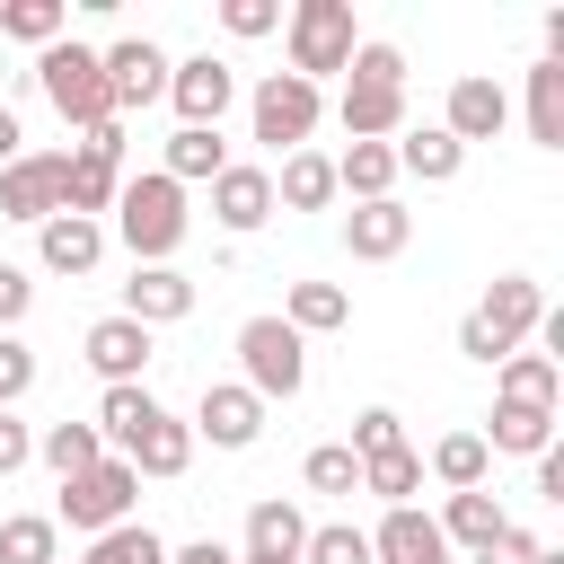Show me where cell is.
I'll list each match as a JSON object with an SVG mask.
<instances>
[{"label":"cell","mask_w":564,"mask_h":564,"mask_svg":"<svg viewBox=\"0 0 564 564\" xmlns=\"http://www.w3.org/2000/svg\"><path fill=\"white\" fill-rule=\"evenodd\" d=\"M529 141L538 150H564V62H538L529 70Z\"/></svg>","instance_id":"836d02e7"},{"label":"cell","mask_w":564,"mask_h":564,"mask_svg":"<svg viewBox=\"0 0 564 564\" xmlns=\"http://www.w3.org/2000/svg\"><path fill=\"white\" fill-rule=\"evenodd\" d=\"M229 97H238V70H229L220 53H194V62H167V106H176V123H203V132H220V115H229Z\"/></svg>","instance_id":"ba28073f"},{"label":"cell","mask_w":564,"mask_h":564,"mask_svg":"<svg viewBox=\"0 0 564 564\" xmlns=\"http://www.w3.org/2000/svg\"><path fill=\"white\" fill-rule=\"evenodd\" d=\"M212 220H220L229 238L264 229V220H273V167H247V159H229V167L212 176Z\"/></svg>","instance_id":"9a60e30c"},{"label":"cell","mask_w":564,"mask_h":564,"mask_svg":"<svg viewBox=\"0 0 564 564\" xmlns=\"http://www.w3.org/2000/svg\"><path fill=\"white\" fill-rule=\"evenodd\" d=\"M476 564H538V538H529V529H502V538H494Z\"/></svg>","instance_id":"c3c4849f"},{"label":"cell","mask_w":564,"mask_h":564,"mask_svg":"<svg viewBox=\"0 0 564 564\" xmlns=\"http://www.w3.org/2000/svg\"><path fill=\"white\" fill-rule=\"evenodd\" d=\"M308 494H361V458L344 449V441H326V449H308Z\"/></svg>","instance_id":"ab89813d"},{"label":"cell","mask_w":564,"mask_h":564,"mask_svg":"<svg viewBox=\"0 0 564 564\" xmlns=\"http://www.w3.org/2000/svg\"><path fill=\"white\" fill-rule=\"evenodd\" d=\"M335 194H352V203H388V194H397V150H388V141H352V150L335 159Z\"/></svg>","instance_id":"484cf974"},{"label":"cell","mask_w":564,"mask_h":564,"mask_svg":"<svg viewBox=\"0 0 564 564\" xmlns=\"http://www.w3.org/2000/svg\"><path fill=\"white\" fill-rule=\"evenodd\" d=\"M300 564H370V529H352V520H326V529H308Z\"/></svg>","instance_id":"f35d334b"},{"label":"cell","mask_w":564,"mask_h":564,"mask_svg":"<svg viewBox=\"0 0 564 564\" xmlns=\"http://www.w3.org/2000/svg\"><path fill=\"white\" fill-rule=\"evenodd\" d=\"M352 317V300H344V282H291V300H282V326L308 344V335H335Z\"/></svg>","instance_id":"f1b7e54d"},{"label":"cell","mask_w":564,"mask_h":564,"mask_svg":"<svg viewBox=\"0 0 564 564\" xmlns=\"http://www.w3.org/2000/svg\"><path fill=\"white\" fill-rule=\"evenodd\" d=\"M370 564H449V538L432 529V511H388L379 529H370Z\"/></svg>","instance_id":"ac0fdd59"},{"label":"cell","mask_w":564,"mask_h":564,"mask_svg":"<svg viewBox=\"0 0 564 564\" xmlns=\"http://www.w3.org/2000/svg\"><path fill=\"white\" fill-rule=\"evenodd\" d=\"M388 150H397V176H423V185H449V176L467 167V150H458L441 123H414V132H397Z\"/></svg>","instance_id":"603a6c76"},{"label":"cell","mask_w":564,"mask_h":564,"mask_svg":"<svg viewBox=\"0 0 564 564\" xmlns=\"http://www.w3.org/2000/svg\"><path fill=\"white\" fill-rule=\"evenodd\" d=\"M220 167H229V141L220 132H203V123H176L167 132V167H159L167 185H212Z\"/></svg>","instance_id":"d4e9b609"},{"label":"cell","mask_w":564,"mask_h":564,"mask_svg":"<svg viewBox=\"0 0 564 564\" xmlns=\"http://www.w3.org/2000/svg\"><path fill=\"white\" fill-rule=\"evenodd\" d=\"M79 564H167V546H159V529H141V520H123V529H106V538H88V555Z\"/></svg>","instance_id":"74e56055"},{"label":"cell","mask_w":564,"mask_h":564,"mask_svg":"<svg viewBox=\"0 0 564 564\" xmlns=\"http://www.w3.org/2000/svg\"><path fill=\"white\" fill-rule=\"evenodd\" d=\"M317 115H326V88H308V79H291V70H264L256 97H247V132H256L264 150H282V159L308 150Z\"/></svg>","instance_id":"8992f818"},{"label":"cell","mask_w":564,"mask_h":564,"mask_svg":"<svg viewBox=\"0 0 564 564\" xmlns=\"http://www.w3.org/2000/svg\"><path fill=\"white\" fill-rule=\"evenodd\" d=\"M538 564H564V546H538Z\"/></svg>","instance_id":"db71d44e"},{"label":"cell","mask_w":564,"mask_h":564,"mask_svg":"<svg viewBox=\"0 0 564 564\" xmlns=\"http://www.w3.org/2000/svg\"><path fill=\"white\" fill-rule=\"evenodd\" d=\"M538 494H546V502H564V449H555V441L538 449Z\"/></svg>","instance_id":"816d5d0a"},{"label":"cell","mask_w":564,"mask_h":564,"mask_svg":"<svg viewBox=\"0 0 564 564\" xmlns=\"http://www.w3.org/2000/svg\"><path fill=\"white\" fill-rule=\"evenodd\" d=\"M53 212H62V150H26V159H9V167H0V220L44 229Z\"/></svg>","instance_id":"30bf717a"},{"label":"cell","mask_w":564,"mask_h":564,"mask_svg":"<svg viewBox=\"0 0 564 564\" xmlns=\"http://www.w3.org/2000/svg\"><path fill=\"white\" fill-rule=\"evenodd\" d=\"M35 388V352L18 335H0V414H18V397Z\"/></svg>","instance_id":"ee69618b"},{"label":"cell","mask_w":564,"mask_h":564,"mask_svg":"<svg viewBox=\"0 0 564 564\" xmlns=\"http://www.w3.org/2000/svg\"><path fill=\"white\" fill-rule=\"evenodd\" d=\"M458 352H467V361H485V370H494V361H502V344H494V335H485V326H476V317H458Z\"/></svg>","instance_id":"681fc988"},{"label":"cell","mask_w":564,"mask_h":564,"mask_svg":"<svg viewBox=\"0 0 564 564\" xmlns=\"http://www.w3.org/2000/svg\"><path fill=\"white\" fill-rule=\"evenodd\" d=\"M35 256H44V273H97V256H106V220H70V212H53V220L35 229Z\"/></svg>","instance_id":"44dd1931"},{"label":"cell","mask_w":564,"mask_h":564,"mask_svg":"<svg viewBox=\"0 0 564 564\" xmlns=\"http://www.w3.org/2000/svg\"><path fill=\"white\" fill-rule=\"evenodd\" d=\"M62 26H70V0H0V35H18V44H62Z\"/></svg>","instance_id":"8d00e7d4"},{"label":"cell","mask_w":564,"mask_h":564,"mask_svg":"<svg viewBox=\"0 0 564 564\" xmlns=\"http://www.w3.org/2000/svg\"><path fill=\"white\" fill-rule=\"evenodd\" d=\"M344 79H370V88H405V53L397 44H352V62H344Z\"/></svg>","instance_id":"60d3db41"},{"label":"cell","mask_w":564,"mask_h":564,"mask_svg":"<svg viewBox=\"0 0 564 564\" xmlns=\"http://www.w3.org/2000/svg\"><path fill=\"white\" fill-rule=\"evenodd\" d=\"M273 203H282V212H326V203H335V159H326V150H291L282 176H273Z\"/></svg>","instance_id":"4316f807"},{"label":"cell","mask_w":564,"mask_h":564,"mask_svg":"<svg viewBox=\"0 0 564 564\" xmlns=\"http://www.w3.org/2000/svg\"><path fill=\"white\" fill-rule=\"evenodd\" d=\"M123 467H132V476H159V485L185 476V467H194V423H176V414L159 405V414L141 423V441L123 449Z\"/></svg>","instance_id":"d6986e66"},{"label":"cell","mask_w":564,"mask_h":564,"mask_svg":"<svg viewBox=\"0 0 564 564\" xmlns=\"http://www.w3.org/2000/svg\"><path fill=\"white\" fill-rule=\"evenodd\" d=\"M9 159H26V132H18V115L0 106V167H9Z\"/></svg>","instance_id":"f5cc1de1"},{"label":"cell","mask_w":564,"mask_h":564,"mask_svg":"<svg viewBox=\"0 0 564 564\" xmlns=\"http://www.w3.org/2000/svg\"><path fill=\"white\" fill-rule=\"evenodd\" d=\"M344 449H352V458H379V449H405V423H397L388 405H361V414H352V441H344Z\"/></svg>","instance_id":"b9f144b4"},{"label":"cell","mask_w":564,"mask_h":564,"mask_svg":"<svg viewBox=\"0 0 564 564\" xmlns=\"http://www.w3.org/2000/svg\"><path fill=\"white\" fill-rule=\"evenodd\" d=\"M150 414H159V397H150V388H106V397H97V441H115V458H123V449L141 441V423H150Z\"/></svg>","instance_id":"e575fe53"},{"label":"cell","mask_w":564,"mask_h":564,"mask_svg":"<svg viewBox=\"0 0 564 564\" xmlns=\"http://www.w3.org/2000/svg\"><path fill=\"white\" fill-rule=\"evenodd\" d=\"M35 458L70 485V476H88V467L106 458V441H97V423H44V432H35Z\"/></svg>","instance_id":"f546056e"},{"label":"cell","mask_w":564,"mask_h":564,"mask_svg":"<svg viewBox=\"0 0 564 564\" xmlns=\"http://www.w3.org/2000/svg\"><path fill=\"white\" fill-rule=\"evenodd\" d=\"M335 115H344V132H352V141H397V132H405V88H370V79H344Z\"/></svg>","instance_id":"ffe728a7"},{"label":"cell","mask_w":564,"mask_h":564,"mask_svg":"<svg viewBox=\"0 0 564 564\" xmlns=\"http://www.w3.org/2000/svg\"><path fill=\"white\" fill-rule=\"evenodd\" d=\"M97 70H106V106H115V123H123L132 106H159V97H167V53H159L150 35L106 44V53H97Z\"/></svg>","instance_id":"52a82bcc"},{"label":"cell","mask_w":564,"mask_h":564,"mask_svg":"<svg viewBox=\"0 0 564 564\" xmlns=\"http://www.w3.org/2000/svg\"><path fill=\"white\" fill-rule=\"evenodd\" d=\"M467 317H476V326H485L502 352H520V344L538 335V317H546V291H538L529 273H494V291H485Z\"/></svg>","instance_id":"8fae6325"},{"label":"cell","mask_w":564,"mask_h":564,"mask_svg":"<svg viewBox=\"0 0 564 564\" xmlns=\"http://www.w3.org/2000/svg\"><path fill=\"white\" fill-rule=\"evenodd\" d=\"M485 467H494L485 432H441V441H432V476H441L449 494H476V485H485Z\"/></svg>","instance_id":"4dcf8cb0"},{"label":"cell","mask_w":564,"mask_h":564,"mask_svg":"<svg viewBox=\"0 0 564 564\" xmlns=\"http://www.w3.org/2000/svg\"><path fill=\"white\" fill-rule=\"evenodd\" d=\"M432 529H441L449 546H467V555H485V546H494V538L511 529V511H502V502H494V494L476 485V494H449V511H441Z\"/></svg>","instance_id":"cb8c5ba5"},{"label":"cell","mask_w":564,"mask_h":564,"mask_svg":"<svg viewBox=\"0 0 564 564\" xmlns=\"http://www.w3.org/2000/svg\"><path fill=\"white\" fill-rule=\"evenodd\" d=\"M35 308V282H26V264H0V335H18V317Z\"/></svg>","instance_id":"bcb514c9"},{"label":"cell","mask_w":564,"mask_h":564,"mask_svg":"<svg viewBox=\"0 0 564 564\" xmlns=\"http://www.w3.org/2000/svg\"><path fill=\"white\" fill-rule=\"evenodd\" d=\"M238 388L264 397V405H273V397H300V388H308V344H300L282 317H247V326H238Z\"/></svg>","instance_id":"7a4b0ae2"},{"label":"cell","mask_w":564,"mask_h":564,"mask_svg":"<svg viewBox=\"0 0 564 564\" xmlns=\"http://www.w3.org/2000/svg\"><path fill=\"white\" fill-rule=\"evenodd\" d=\"M555 441V414H538V405H502L494 397V432H485V449H511V458H538Z\"/></svg>","instance_id":"d590c367"},{"label":"cell","mask_w":564,"mask_h":564,"mask_svg":"<svg viewBox=\"0 0 564 564\" xmlns=\"http://www.w3.org/2000/svg\"><path fill=\"white\" fill-rule=\"evenodd\" d=\"M115 194H123V176H115V167H97V159L62 150V212H70V220H97V212H115Z\"/></svg>","instance_id":"83f0119b"},{"label":"cell","mask_w":564,"mask_h":564,"mask_svg":"<svg viewBox=\"0 0 564 564\" xmlns=\"http://www.w3.org/2000/svg\"><path fill=\"white\" fill-rule=\"evenodd\" d=\"M167 564H238V546H220V538H194V546H167Z\"/></svg>","instance_id":"f907efd6"},{"label":"cell","mask_w":564,"mask_h":564,"mask_svg":"<svg viewBox=\"0 0 564 564\" xmlns=\"http://www.w3.org/2000/svg\"><path fill=\"white\" fill-rule=\"evenodd\" d=\"M494 397H502V405H538V414H555L564 370H555L546 352H502V361H494Z\"/></svg>","instance_id":"7402d4cb"},{"label":"cell","mask_w":564,"mask_h":564,"mask_svg":"<svg viewBox=\"0 0 564 564\" xmlns=\"http://www.w3.org/2000/svg\"><path fill=\"white\" fill-rule=\"evenodd\" d=\"M123 150H132V132H123V123H115V115H106V123H88V132H79V159H97V167H115V176H123Z\"/></svg>","instance_id":"f6af8a7d"},{"label":"cell","mask_w":564,"mask_h":564,"mask_svg":"<svg viewBox=\"0 0 564 564\" xmlns=\"http://www.w3.org/2000/svg\"><path fill=\"white\" fill-rule=\"evenodd\" d=\"M405 238H414V212L388 194V203H352L344 212V247L361 256V264H388V256H405Z\"/></svg>","instance_id":"e0dca14e"},{"label":"cell","mask_w":564,"mask_h":564,"mask_svg":"<svg viewBox=\"0 0 564 564\" xmlns=\"http://www.w3.org/2000/svg\"><path fill=\"white\" fill-rule=\"evenodd\" d=\"M361 494H379L388 511H405V502L423 494V449H379V458H361Z\"/></svg>","instance_id":"1f68e13d"},{"label":"cell","mask_w":564,"mask_h":564,"mask_svg":"<svg viewBox=\"0 0 564 564\" xmlns=\"http://www.w3.org/2000/svg\"><path fill=\"white\" fill-rule=\"evenodd\" d=\"M511 123V97H502V79H485V70H467V79H449V106H441V132L467 150V141H494Z\"/></svg>","instance_id":"5bb4252c"},{"label":"cell","mask_w":564,"mask_h":564,"mask_svg":"<svg viewBox=\"0 0 564 564\" xmlns=\"http://www.w3.org/2000/svg\"><path fill=\"white\" fill-rule=\"evenodd\" d=\"M220 26H229L238 44H256V35L282 26V0H220Z\"/></svg>","instance_id":"7bdbcfd3"},{"label":"cell","mask_w":564,"mask_h":564,"mask_svg":"<svg viewBox=\"0 0 564 564\" xmlns=\"http://www.w3.org/2000/svg\"><path fill=\"white\" fill-rule=\"evenodd\" d=\"M132 502H141V476L106 449L88 476H70L62 485V502H53V529H79V538H106V529H123L132 520Z\"/></svg>","instance_id":"3957f363"},{"label":"cell","mask_w":564,"mask_h":564,"mask_svg":"<svg viewBox=\"0 0 564 564\" xmlns=\"http://www.w3.org/2000/svg\"><path fill=\"white\" fill-rule=\"evenodd\" d=\"M26 458H35V432H26L18 414H0V476H18Z\"/></svg>","instance_id":"7dc6e473"},{"label":"cell","mask_w":564,"mask_h":564,"mask_svg":"<svg viewBox=\"0 0 564 564\" xmlns=\"http://www.w3.org/2000/svg\"><path fill=\"white\" fill-rule=\"evenodd\" d=\"M282 35H291V79H326V70H344L352 62V44H361V26H352V0H300L291 18H282Z\"/></svg>","instance_id":"277c9868"},{"label":"cell","mask_w":564,"mask_h":564,"mask_svg":"<svg viewBox=\"0 0 564 564\" xmlns=\"http://www.w3.org/2000/svg\"><path fill=\"white\" fill-rule=\"evenodd\" d=\"M0 564H62L53 511H9V520H0Z\"/></svg>","instance_id":"d6a6232c"},{"label":"cell","mask_w":564,"mask_h":564,"mask_svg":"<svg viewBox=\"0 0 564 564\" xmlns=\"http://www.w3.org/2000/svg\"><path fill=\"white\" fill-rule=\"evenodd\" d=\"M194 441H212V449H256V441H264V397H247L238 379H212L203 405H194Z\"/></svg>","instance_id":"7c38bea8"},{"label":"cell","mask_w":564,"mask_h":564,"mask_svg":"<svg viewBox=\"0 0 564 564\" xmlns=\"http://www.w3.org/2000/svg\"><path fill=\"white\" fill-rule=\"evenodd\" d=\"M115 317H132V326H150V335L176 326V317H194V273H176V264H132Z\"/></svg>","instance_id":"4fadbf2b"},{"label":"cell","mask_w":564,"mask_h":564,"mask_svg":"<svg viewBox=\"0 0 564 564\" xmlns=\"http://www.w3.org/2000/svg\"><path fill=\"white\" fill-rule=\"evenodd\" d=\"M300 546H308V520H300V502L264 494V502L247 511V546H238V564H300Z\"/></svg>","instance_id":"2e32d148"},{"label":"cell","mask_w":564,"mask_h":564,"mask_svg":"<svg viewBox=\"0 0 564 564\" xmlns=\"http://www.w3.org/2000/svg\"><path fill=\"white\" fill-rule=\"evenodd\" d=\"M35 88H44V97H53V115H62V123H79V132L115 115V106H106V70H97V44H70V35H62V44H44V53H35Z\"/></svg>","instance_id":"5b68a950"},{"label":"cell","mask_w":564,"mask_h":564,"mask_svg":"<svg viewBox=\"0 0 564 564\" xmlns=\"http://www.w3.org/2000/svg\"><path fill=\"white\" fill-rule=\"evenodd\" d=\"M185 229H194L185 185H167L159 167H150V176H123V194H115V238L132 247V264H167V256L185 247Z\"/></svg>","instance_id":"6da1fadb"},{"label":"cell","mask_w":564,"mask_h":564,"mask_svg":"<svg viewBox=\"0 0 564 564\" xmlns=\"http://www.w3.org/2000/svg\"><path fill=\"white\" fill-rule=\"evenodd\" d=\"M150 352H159V335H150V326H132V317H97V326L79 335V361H88L106 388H141Z\"/></svg>","instance_id":"9c48e42d"}]
</instances>
